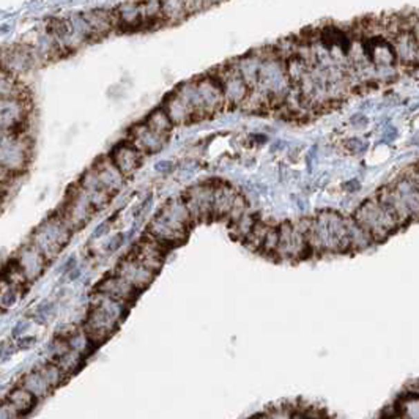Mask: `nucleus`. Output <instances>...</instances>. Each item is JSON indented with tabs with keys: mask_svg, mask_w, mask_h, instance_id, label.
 Here are the masks:
<instances>
[{
	"mask_svg": "<svg viewBox=\"0 0 419 419\" xmlns=\"http://www.w3.org/2000/svg\"><path fill=\"white\" fill-rule=\"evenodd\" d=\"M194 220L184 200L172 199L150 222L148 233L156 240H159L161 243H164L167 248H170V246L175 244L177 240H183L186 237L188 226Z\"/></svg>",
	"mask_w": 419,
	"mask_h": 419,
	"instance_id": "f257e3e1",
	"label": "nucleus"
},
{
	"mask_svg": "<svg viewBox=\"0 0 419 419\" xmlns=\"http://www.w3.org/2000/svg\"><path fill=\"white\" fill-rule=\"evenodd\" d=\"M30 147L26 142V136L14 137L3 134L2 137V172H16L24 170V166L29 161Z\"/></svg>",
	"mask_w": 419,
	"mask_h": 419,
	"instance_id": "f03ea898",
	"label": "nucleus"
},
{
	"mask_svg": "<svg viewBox=\"0 0 419 419\" xmlns=\"http://www.w3.org/2000/svg\"><path fill=\"white\" fill-rule=\"evenodd\" d=\"M117 275L125 279L126 282H130L133 287L137 290H144L148 287L155 279L156 273L150 270V268L144 266L141 262L128 255L126 259H123L119 266H117Z\"/></svg>",
	"mask_w": 419,
	"mask_h": 419,
	"instance_id": "7ed1b4c3",
	"label": "nucleus"
},
{
	"mask_svg": "<svg viewBox=\"0 0 419 419\" xmlns=\"http://www.w3.org/2000/svg\"><path fill=\"white\" fill-rule=\"evenodd\" d=\"M109 158L123 175H131L137 170L142 161V150L134 142H121L115 145Z\"/></svg>",
	"mask_w": 419,
	"mask_h": 419,
	"instance_id": "20e7f679",
	"label": "nucleus"
},
{
	"mask_svg": "<svg viewBox=\"0 0 419 419\" xmlns=\"http://www.w3.org/2000/svg\"><path fill=\"white\" fill-rule=\"evenodd\" d=\"M97 290L99 293L108 295L110 298H115L119 301H133L137 297L139 292L136 287H133L130 282H126L125 279L120 277L119 275L114 276H106L101 282L97 286Z\"/></svg>",
	"mask_w": 419,
	"mask_h": 419,
	"instance_id": "39448f33",
	"label": "nucleus"
},
{
	"mask_svg": "<svg viewBox=\"0 0 419 419\" xmlns=\"http://www.w3.org/2000/svg\"><path fill=\"white\" fill-rule=\"evenodd\" d=\"M93 170L97 172L98 180L106 193L113 195L114 193L120 191V188L125 183V175L117 169V166L110 161V158L99 159L97 164L93 166Z\"/></svg>",
	"mask_w": 419,
	"mask_h": 419,
	"instance_id": "423d86ee",
	"label": "nucleus"
},
{
	"mask_svg": "<svg viewBox=\"0 0 419 419\" xmlns=\"http://www.w3.org/2000/svg\"><path fill=\"white\" fill-rule=\"evenodd\" d=\"M46 257L41 254V251L35 248V246L30 244L21 251V254L18 257V262L22 266V270L26 271L29 281L32 279L38 277L44 270V265H46Z\"/></svg>",
	"mask_w": 419,
	"mask_h": 419,
	"instance_id": "0eeeda50",
	"label": "nucleus"
},
{
	"mask_svg": "<svg viewBox=\"0 0 419 419\" xmlns=\"http://www.w3.org/2000/svg\"><path fill=\"white\" fill-rule=\"evenodd\" d=\"M134 144L137 145L141 150H148V152H158L159 148H163L166 144V136L155 133L145 125V123H139L131 128Z\"/></svg>",
	"mask_w": 419,
	"mask_h": 419,
	"instance_id": "6e6552de",
	"label": "nucleus"
},
{
	"mask_svg": "<svg viewBox=\"0 0 419 419\" xmlns=\"http://www.w3.org/2000/svg\"><path fill=\"white\" fill-rule=\"evenodd\" d=\"M238 193L235 189L227 186V184H217L215 186V197H213V217H222L231 215L232 206L235 204Z\"/></svg>",
	"mask_w": 419,
	"mask_h": 419,
	"instance_id": "1a4fd4ad",
	"label": "nucleus"
},
{
	"mask_svg": "<svg viewBox=\"0 0 419 419\" xmlns=\"http://www.w3.org/2000/svg\"><path fill=\"white\" fill-rule=\"evenodd\" d=\"M22 388L29 391L35 399L44 398V396L51 391V387H49V383L44 380L40 371H32L27 373V376L22 378Z\"/></svg>",
	"mask_w": 419,
	"mask_h": 419,
	"instance_id": "9d476101",
	"label": "nucleus"
},
{
	"mask_svg": "<svg viewBox=\"0 0 419 419\" xmlns=\"http://www.w3.org/2000/svg\"><path fill=\"white\" fill-rule=\"evenodd\" d=\"M145 125L152 131L161 134V136H167L172 128H174V123H172L169 115H167L163 108L153 110V113L147 117V120H145Z\"/></svg>",
	"mask_w": 419,
	"mask_h": 419,
	"instance_id": "9b49d317",
	"label": "nucleus"
},
{
	"mask_svg": "<svg viewBox=\"0 0 419 419\" xmlns=\"http://www.w3.org/2000/svg\"><path fill=\"white\" fill-rule=\"evenodd\" d=\"M5 402H8V404L13 407V409L18 411L19 415H22V413H27L32 409L33 402H35V398H33L29 391L21 387L18 389H14L13 393H10L8 398L5 399Z\"/></svg>",
	"mask_w": 419,
	"mask_h": 419,
	"instance_id": "f8f14e48",
	"label": "nucleus"
},
{
	"mask_svg": "<svg viewBox=\"0 0 419 419\" xmlns=\"http://www.w3.org/2000/svg\"><path fill=\"white\" fill-rule=\"evenodd\" d=\"M161 16L164 22H178L186 18V2H161Z\"/></svg>",
	"mask_w": 419,
	"mask_h": 419,
	"instance_id": "ddd939ff",
	"label": "nucleus"
},
{
	"mask_svg": "<svg viewBox=\"0 0 419 419\" xmlns=\"http://www.w3.org/2000/svg\"><path fill=\"white\" fill-rule=\"evenodd\" d=\"M38 371L41 372V376L49 383V387H51V388L60 384L61 378H64V371H61V369L59 366H55V364L43 366V367L38 369Z\"/></svg>",
	"mask_w": 419,
	"mask_h": 419,
	"instance_id": "4468645a",
	"label": "nucleus"
},
{
	"mask_svg": "<svg viewBox=\"0 0 419 419\" xmlns=\"http://www.w3.org/2000/svg\"><path fill=\"white\" fill-rule=\"evenodd\" d=\"M16 300H18V293H16V289L8 286V284L3 282V292H2V307L7 309V307L14 306Z\"/></svg>",
	"mask_w": 419,
	"mask_h": 419,
	"instance_id": "2eb2a0df",
	"label": "nucleus"
},
{
	"mask_svg": "<svg viewBox=\"0 0 419 419\" xmlns=\"http://www.w3.org/2000/svg\"><path fill=\"white\" fill-rule=\"evenodd\" d=\"M19 413L11 407L8 402H3L2 411H0V419H19Z\"/></svg>",
	"mask_w": 419,
	"mask_h": 419,
	"instance_id": "dca6fc26",
	"label": "nucleus"
},
{
	"mask_svg": "<svg viewBox=\"0 0 419 419\" xmlns=\"http://www.w3.org/2000/svg\"><path fill=\"white\" fill-rule=\"evenodd\" d=\"M123 243H125V235H123V233H119L115 238L110 240V243L108 244V251L109 253H114V251L121 248Z\"/></svg>",
	"mask_w": 419,
	"mask_h": 419,
	"instance_id": "f3484780",
	"label": "nucleus"
},
{
	"mask_svg": "<svg viewBox=\"0 0 419 419\" xmlns=\"http://www.w3.org/2000/svg\"><path fill=\"white\" fill-rule=\"evenodd\" d=\"M155 169L161 172V174H170V172L174 170V164H172L170 161H161V163L155 166Z\"/></svg>",
	"mask_w": 419,
	"mask_h": 419,
	"instance_id": "a211bd4d",
	"label": "nucleus"
},
{
	"mask_svg": "<svg viewBox=\"0 0 419 419\" xmlns=\"http://www.w3.org/2000/svg\"><path fill=\"white\" fill-rule=\"evenodd\" d=\"M109 232V222H103L101 227H98L97 231L93 232V238H98V237H103L106 235V233Z\"/></svg>",
	"mask_w": 419,
	"mask_h": 419,
	"instance_id": "6ab92c4d",
	"label": "nucleus"
}]
</instances>
